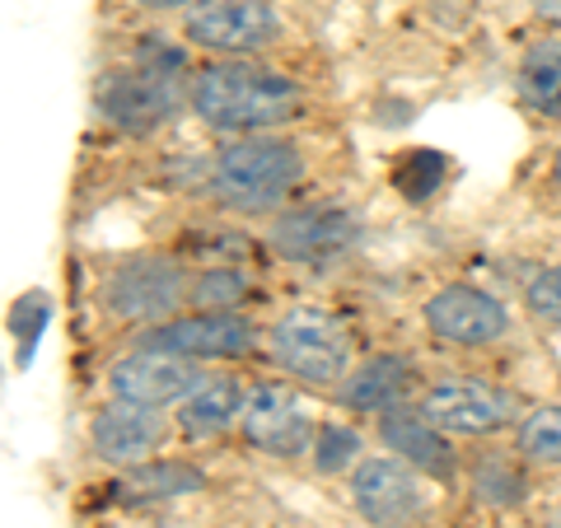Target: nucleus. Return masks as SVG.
Returning <instances> with one entry per match:
<instances>
[{"mask_svg": "<svg viewBox=\"0 0 561 528\" xmlns=\"http://www.w3.org/2000/svg\"><path fill=\"white\" fill-rule=\"evenodd\" d=\"M421 319L435 332L440 342H454V346H486L511 332V313L496 295H486L478 286H445L426 299Z\"/></svg>", "mask_w": 561, "mask_h": 528, "instance_id": "nucleus-13", "label": "nucleus"}, {"mask_svg": "<svg viewBox=\"0 0 561 528\" xmlns=\"http://www.w3.org/2000/svg\"><path fill=\"white\" fill-rule=\"evenodd\" d=\"M440 179H445V154H440V150H412L408 160L393 169V183L408 192L412 202L431 197V192L440 187Z\"/></svg>", "mask_w": 561, "mask_h": 528, "instance_id": "nucleus-21", "label": "nucleus"}, {"mask_svg": "<svg viewBox=\"0 0 561 528\" xmlns=\"http://www.w3.org/2000/svg\"><path fill=\"white\" fill-rule=\"evenodd\" d=\"M187 94H192V80H187L183 51L169 47L164 38H150L127 66H117L99 80L94 103L117 131L150 136L154 127L173 122Z\"/></svg>", "mask_w": 561, "mask_h": 528, "instance_id": "nucleus-2", "label": "nucleus"}, {"mask_svg": "<svg viewBox=\"0 0 561 528\" xmlns=\"http://www.w3.org/2000/svg\"><path fill=\"white\" fill-rule=\"evenodd\" d=\"M90 439H94V454H99L103 463L140 468L154 449H160L164 421L154 416L150 408H131V402H108V408L94 416Z\"/></svg>", "mask_w": 561, "mask_h": 528, "instance_id": "nucleus-14", "label": "nucleus"}, {"mask_svg": "<svg viewBox=\"0 0 561 528\" xmlns=\"http://www.w3.org/2000/svg\"><path fill=\"white\" fill-rule=\"evenodd\" d=\"M472 486H478V496L486 505H519L524 501V478L515 463L505 459H486L478 463V472H472Z\"/></svg>", "mask_w": 561, "mask_h": 528, "instance_id": "nucleus-22", "label": "nucleus"}, {"mask_svg": "<svg viewBox=\"0 0 561 528\" xmlns=\"http://www.w3.org/2000/svg\"><path fill=\"white\" fill-rule=\"evenodd\" d=\"M192 299V280L169 257H127L103 286V305L122 323H173Z\"/></svg>", "mask_w": 561, "mask_h": 528, "instance_id": "nucleus-5", "label": "nucleus"}, {"mask_svg": "<svg viewBox=\"0 0 561 528\" xmlns=\"http://www.w3.org/2000/svg\"><path fill=\"white\" fill-rule=\"evenodd\" d=\"M421 416L445 435H491L505 431L515 421V398L496 389V383H478V379H454L440 383L421 398Z\"/></svg>", "mask_w": 561, "mask_h": 528, "instance_id": "nucleus-10", "label": "nucleus"}, {"mask_svg": "<svg viewBox=\"0 0 561 528\" xmlns=\"http://www.w3.org/2000/svg\"><path fill=\"white\" fill-rule=\"evenodd\" d=\"M519 94L542 117L561 122V43H538L519 61Z\"/></svg>", "mask_w": 561, "mask_h": 528, "instance_id": "nucleus-19", "label": "nucleus"}, {"mask_svg": "<svg viewBox=\"0 0 561 528\" xmlns=\"http://www.w3.org/2000/svg\"><path fill=\"white\" fill-rule=\"evenodd\" d=\"M243 402H249V393H243L239 379H225V375H220V379H206L202 389L183 402L179 426H183L192 439H210V435L230 431L234 421L243 416Z\"/></svg>", "mask_w": 561, "mask_h": 528, "instance_id": "nucleus-18", "label": "nucleus"}, {"mask_svg": "<svg viewBox=\"0 0 561 528\" xmlns=\"http://www.w3.org/2000/svg\"><path fill=\"white\" fill-rule=\"evenodd\" d=\"M239 426H243V439H249L253 449L272 454V459H295V454H305L313 445L305 402L295 398L286 383H257V389H249Z\"/></svg>", "mask_w": 561, "mask_h": 528, "instance_id": "nucleus-11", "label": "nucleus"}, {"mask_svg": "<svg viewBox=\"0 0 561 528\" xmlns=\"http://www.w3.org/2000/svg\"><path fill=\"white\" fill-rule=\"evenodd\" d=\"M412 365L402 356H370L365 365H356V375H346V408L351 412H393L398 398L408 393Z\"/></svg>", "mask_w": 561, "mask_h": 528, "instance_id": "nucleus-17", "label": "nucleus"}, {"mask_svg": "<svg viewBox=\"0 0 561 528\" xmlns=\"http://www.w3.org/2000/svg\"><path fill=\"white\" fill-rule=\"evenodd\" d=\"M524 305H529L534 319L561 328V262L529 280V290H524Z\"/></svg>", "mask_w": 561, "mask_h": 528, "instance_id": "nucleus-26", "label": "nucleus"}, {"mask_svg": "<svg viewBox=\"0 0 561 528\" xmlns=\"http://www.w3.org/2000/svg\"><path fill=\"white\" fill-rule=\"evenodd\" d=\"M206 486V472L192 463H140L127 468L113 486V501L122 505H154V501H173V496H192Z\"/></svg>", "mask_w": 561, "mask_h": 528, "instance_id": "nucleus-16", "label": "nucleus"}, {"mask_svg": "<svg viewBox=\"0 0 561 528\" xmlns=\"http://www.w3.org/2000/svg\"><path fill=\"white\" fill-rule=\"evenodd\" d=\"M192 113L216 131H234V136H257L280 122H295L305 108V94L290 76L262 70L253 61H216L192 76Z\"/></svg>", "mask_w": 561, "mask_h": 528, "instance_id": "nucleus-1", "label": "nucleus"}, {"mask_svg": "<svg viewBox=\"0 0 561 528\" xmlns=\"http://www.w3.org/2000/svg\"><path fill=\"white\" fill-rule=\"evenodd\" d=\"M552 179L561 183V150H557V164H552Z\"/></svg>", "mask_w": 561, "mask_h": 528, "instance_id": "nucleus-29", "label": "nucleus"}, {"mask_svg": "<svg viewBox=\"0 0 561 528\" xmlns=\"http://www.w3.org/2000/svg\"><path fill=\"white\" fill-rule=\"evenodd\" d=\"M557 528H561V519H557Z\"/></svg>", "mask_w": 561, "mask_h": 528, "instance_id": "nucleus-30", "label": "nucleus"}, {"mask_svg": "<svg viewBox=\"0 0 561 528\" xmlns=\"http://www.w3.org/2000/svg\"><path fill=\"white\" fill-rule=\"evenodd\" d=\"M146 346L173 351V356H187V360H234L257 346V328L243 313L202 309V313H187V319L160 323L146 337Z\"/></svg>", "mask_w": 561, "mask_h": 528, "instance_id": "nucleus-12", "label": "nucleus"}, {"mask_svg": "<svg viewBox=\"0 0 561 528\" xmlns=\"http://www.w3.org/2000/svg\"><path fill=\"white\" fill-rule=\"evenodd\" d=\"M519 454L542 468H561V408H534L519 421Z\"/></svg>", "mask_w": 561, "mask_h": 528, "instance_id": "nucleus-20", "label": "nucleus"}, {"mask_svg": "<svg viewBox=\"0 0 561 528\" xmlns=\"http://www.w3.org/2000/svg\"><path fill=\"white\" fill-rule=\"evenodd\" d=\"M356 454H360V435L346 431V426H323L319 439H313V463H319L323 472L346 468Z\"/></svg>", "mask_w": 561, "mask_h": 528, "instance_id": "nucleus-25", "label": "nucleus"}, {"mask_svg": "<svg viewBox=\"0 0 561 528\" xmlns=\"http://www.w3.org/2000/svg\"><path fill=\"white\" fill-rule=\"evenodd\" d=\"M206 379L210 375L202 369V360L173 356V351H160V346H140L131 356L113 360L108 369L113 402H131V408H150V412L187 402Z\"/></svg>", "mask_w": 561, "mask_h": 528, "instance_id": "nucleus-6", "label": "nucleus"}, {"mask_svg": "<svg viewBox=\"0 0 561 528\" xmlns=\"http://www.w3.org/2000/svg\"><path fill=\"white\" fill-rule=\"evenodd\" d=\"M305 179V154L280 136H239L210 164V192L230 210H267Z\"/></svg>", "mask_w": 561, "mask_h": 528, "instance_id": "nucleus-3", "label": "nucleus"}, {"mask_svg": "<svg viewBox=\"0 0 561 528\" xmlns=\"http://www.w3.org/2000/svg\"><path fill=\"white\" fill-rule=\"evenodd\" d=\"M534 10H538V20L561 24V0H534Z\"/></svg>", "mask_w": 561, "mask_h": 528, "instance_id": "nucleus-27", "label": "nucleus"}, {"mask_svg": "<svg viewBox=\"0 0 561 528\" xmlns=\"http://www.w3.org/2000/svg\"><path fill=\"white\" fill-rule=\"evenodd\" d=\"M47 299L33 290V295H24V299H14V313H10V328H14V337H20V365H28L33 360V346H38V337H43V328H47Z\"/></svg>", "mask_w": 561, "mask_h": 528, "instance_id": "nucleus-24", "label": "nucleus"}, {"mask_svg": "<svg viewBox=\"0 0 561 528\" xmlns=\"http://www.w3.org/2000/svg\"><path fill=\"white\" fill-rule=\"evenodd\" d=\"M187 38L206 51H225V57H249V51L276 43L280 14L267 0H192L187 5Z\"/></svg>", "mask_w": 561, "mask_h": 528, "instance_id": "nucleus-7", "label": "nucleus"}, {"mask_svg": "<svg viewBox=\"0 0 561 528\" xmlns=\"http://www.w3.org/2000/svg\"><path fill=\"white\" fill-rule=\"evenodd\" d=\"M243 295H249V276L234 272V267H216L202 280H192V299H197V305H216V313H230L220 305H239Z\"/></svg>", "mask_w": 561, "mask_h": 528, "instance_id": "nucleus-23", "label": "nucleus"}, {"mask_svg": "<svg viewBox=\"0 0 561 528\" xmlns=\"http://www.w3.org/2000/svg\"><path fill=\"white\" fill-rule=\"evenodd\" d=\"M136 5H146V10H179V5H192V0H136Z\"/></svg>", "mask_w": 561, "mask_h": 528, "instance_id": "nucleus-28", "label": "nucleus"}, {"mask_svg": "<svg viewBox=\"0 0 561 528\" xmlns=\"http://www.w3.org/2000/svg\"><path fill=\"white\" fill-rule=\"evenodd\" d=\"M360 239V220L346 206H300L272 225V249L300 267H332Z\"/></svg>", "mask_w": 561, "mask_h": 528, "instance_id": "nucleus-8", "label": "nucleus"}, {"mask_svg": "<svg viewBox=\"0 0 561 528\" xmlns=\"http://www.w3.org/2000/svg\"><path fill=\"white\" fill-rule=\"evenodd\" d=\"M267 351L286 375L313 383V389L346 379V360H351L346 328L319 305H295L280 313L267 332Z\"/></svg>", "mask_w": 561, "mask_h": 528, "instance_id": "nucleus-4", "label": "nucleus"}, {"mask_svg": "<svg viewBox=\"0 0 561 528\" xmlns=\"http://www.w3.org/2000/svg\"><path fill=\"white\" fill-rule=\"evenodd\" d=\"M379 439L393 449V459L431 472V478H440V482H449L454 468H459V459H454V449H449V435L435 431L421 412H408V408L383 412L379 416Z\"/></svg>", "mask_w": 561, "mask_h": 528, "instance_id": "nucleus-15", "label": "nucleus"}, {"mask_svg": "<svg viewBox=\"0 0 561 528\" xmlns=\"http://www.w3.org/2000/svg\"><path fill=\"white\" fill-rule=\"evenodd\" d=\"M351 501L375 528H416L426 519V491L412 463L402 459H365L351 478Z\"/></svg>", "mask_w": 561, "mask_h": 528, "instance_id": "nucleus-9", "label": "nucleus"}]
</instances>
